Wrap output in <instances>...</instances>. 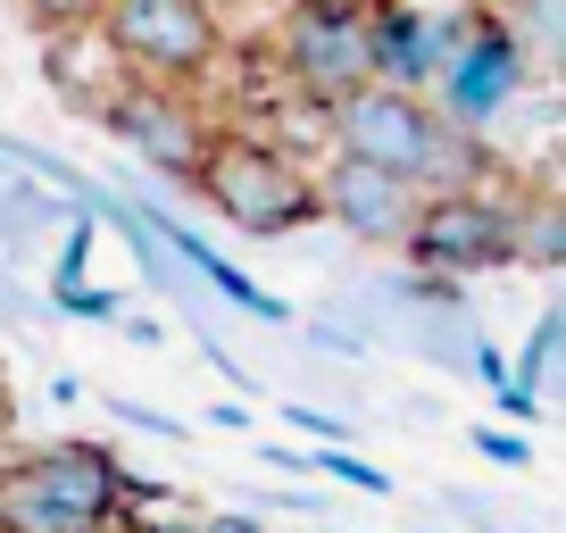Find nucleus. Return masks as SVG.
Returning a JSON list of instances; mask_svg holds the SVG:
<instances>
[{"instance_id": "obj_24", "label": "nucleus", "mask_w": 566, "mask_h": 533, "mask_svg": "<svg viewBox=\"0 0 566 533\" xmlns=\"http://www.w3.org/2000/svg\"><path fill=\"white\" fill-rule=\"evenodd\" d=\"M209 417H217V426H226V433H250V409H242V400H217Z\"/></svg>"}, {"instance_id": "obj_25", "label": "nucleus", "mask_w": 566, "mask_h": 533, "mask_svg": "<svg viewBox=\"0 0 566 533\" xmlns=\"http://www.w3.org/2000/svg\"><path fill=\"white\" fill-rule=\"evenodd\" d=\"M142 533H217L209 516H200V525H142Z\"/></svg>"}, {"instance_id": "obj_1", "label": "nucleus", "mask_w": 566, "mask_h": 533, "mask_svg": "<svg viewBox=\"0 0 566 533\" xmlns=\"http://www.w3.org/2000/svg\"><path fill=\"white\" fill-rule=\"evenodd\" d=\"M325 143L358 150V159L391 167V176H408L417 192H467V184H492V150H483V134L450 125L433 92L384 84V75L325 108Z\"/></svg>"}, {"instance_id": "obj_17", "label": "nucleus", "mask_w": 566, "mask_h": 533, "mask_svg": "<svg viewBox=\"0 0 566 533\" xmlns=\"http://www.w3.org/2000/svg\"><path fill=\"white\" fill-rule=\"evenodd\" d=\"M18 9L42 25V34H59V25H92V18L108 9V0H18Z\"/></svg>"}, {"instance_id": "obj_6", "label": "nucleus", "mask_w": 566, "mask_h": 533, "mask_svg": "<svg viewBox=\"0 0 566 533\" xmlns=\"http://www.w3.org/2000/svg\"><path fill=\"white\" fill-rule=\"evenodd\" d=\"M101 134H108L117 150H134V159L150 167V176H167V184H192V167H200V150H209L217 117L192 101V84L125 75V84L101 101Z\"/></svg>"}, {"instance_id": "obj_13", "label": "nucleus", "mask_w": 566, "mask_h": 533, "mask_svg": "<svg viewBox=\"0 0 566 533\" xmlns=\"http://www.w3.org/2000/svg\"><path fill=\"white\" fill-rule=\"evenodd\" d=\"M301 475H334V483H350V492H367V500H391V475H384V467H367L350 442H317V450H301Z\"/></svg>"}, {"instance_id": "obj_23", "label": "nucleus", "mask_w": 566, "mask_h": 533, "mask_svg": "<svg viewBox=\"0 0 566 533\" xmlns=\"http://www.w3.org/2000/svg\"><path fill=\"white\" fill-rule=\"evenodd\" d=\"M117 334H125V342H142V351H159V342H167V334H159V325H150V317H125Z\"/></svg>"}, {"instance_id": "obj_9", "label": "nucleus", "mask_w": 566, "mask_h": 533, "mask_svg": "<svg viewBox=\"0 0 566 533\" xmlns=\"http://www.w3.org/2000/svg\"><path fill=\"white\" fill-rule=\"evenodd\" d=\"M317 200H325V226L350 233L358 250H400L408 226H417V209H424L417 184L375 167V159H358V150H334V159H325Z\"/></svg>"}, {"instance_id": "obj_2", "label": "nucleus", "mask_w": 566, "mask_h": 533, "mask_svg": "<svg viewBox=\"0 0 566 533\" xmlns=\"http://www.w3.org/2000/svg\"><path fill=\"white\" fill-rule=\"evenodd\" d=\"M192 192L209 200L217 226L242 233V242H283V233H301V226L325 217L317 176L283 143L250 134V125H217L209 134V150H200V167H192Z\"/></svg>"}, {"instance_id": "obj_14", "label": "nucleus", "mask_w": 566, "mask_h": 533, "mask_svg": "<svg viewBox=\"0 0 566 533\" xmlns=\"http://www.w3.org/2000/svg\"><path fill=\"white\" fill-rule=\"evenodd\" d=\"M301 342H308V351H325V358H367L375 351V334H367V325H350L342 309H308Z\"/></svg>"}, {"instance_id": "obj_10", "label": "nucleus", "mask_w": 566, "mask_h": 533, "mask_svg": "<svg viewBox=\"0 0 566 533\" xmlns=\"http://www.w3.org/2000/svg\"><path fill=\"white\" fill-rule=\"evenodd\" d=\"M375 18V75L408 92H433L459 34L475 25V0H367Z\"/></svg>"}, {"instance_id": "obj_5", "label": "nucleus", "mask_w": 566, "mask_h": 533, "mask_svg": "<svg viewBox=\"0 0 566 533\" xmlns=\"http://www.w3.org/2000/svg\"><path fill=\"white\" fill-rule=\"evenodd\" d=\"M408 266L424 275H492V266H516V200H500L492 184H467V192H424L417 226H408Z\"/></svg>"}, {"instance_id": "obj_22", "label": "nucleus", "mask_w": 566, "mask_h": 533, "mask_svg": "<svg viewBox=\"0 0 566 533\" xmlns=\"http://www.w3.org/2000/svg\"><path fill=\"white\" fill-rule=\"evenodd\" d=\"M51 400H59V409H67V400H84V375H75V367H51Z\"/></svg>"}, {"instance_id": "obj_12", "label": "nucleus", "mask_w": 566, "mask_h": 533, "mask_svg": "<svg viewBox=\"0 0 566 533\" xmlns=\"http://www.w3.org/2000/svg\"><path fill=\"white\" fill-rule=\"evenodd\" d=\"M516 266H566V200H516Z\"/></svg>"}, {"instance_id": "obj_18", "label": "nucleus", "mask_w": 566, "mask_h": 533, "mask_svg": "<svg viewBox=\"0 0 566 533\" xmlns=\"http://www.w3.org/2000/svg\"><path fill=\"white\" fill-rule=\"evenodd\" d=\"M283 417H292V426L308 433V442H350V417H334V409H317V400H283Z\"/></svg>"}, {"instance_id": "obj_20", "label": "nucleus", "mask_w": 566, "mask_h": 533, "mask_svg": "<svg viewBox=\"0 0 566 533\" xmlns=\"http://www.w3.org/2000/svg\"><path fill=\"white\" fill-rule=\"evenodd\" d=\"M34 317H42V301L18 284V275H9V266H0V334H25Z\"/></svg>"}, {"instance_id": "obj_21", "label": "nucleus", "mask_w": 566, "mask_h": 533, "mask_svg": "<svg viewBox=\"0 0 566 533\" xmlns=\"http://www.w3.org/2000/svg\"><path fill=\"white\" fill-rule=\"evenodd\" d=\"M525 9V25L549 42V59H566V0H516Z\"/></svg>"}, {"instance_id": "obj_15", "label": "nucleus", "mask_w": 566, "mask_h": 533, "mask_svg": "<svg viewBox=\"0 0 566 533\" xmlns=\"http://www.w3.org/2000/svg\"><path fill=\"white\" fill-rule=\"evenodd\" d=\"M51 309L59 317H84V325H117V292H92V284H51Z\"/></svg>"}, {"instance_id": "obj_11", "label": "nucleus", "mask_w": 566, "mask_h": 533, "mask_svg": "<svg viewBox=\"0 0 566 533\" xmlns=\"http://www.w3.org/2000/svg\"><path fill=\"white\" fill-rule=\"evenodd\" d=\"M433 500H442L450 525H467V533H542L533 509H516V500H500V492H475V483H442Z\"/></svg>"}, {"instance_id": "obj_16", "label": "nucleus", "mask_w": 566, "mask_h": 533, "mask_svg": "<svg viewBox=\"0 0 566 533\" xmlns=\"http://www.w3.org/2000/svg\"><path fill=\"white\" fill-rule=\"evenodd\" d=\"M117 426H134V433H159V442H184V417H159V409H142V400H125V391H108L101 400Z\"/></svg>"}, {"instance_id": "obj_7", "label": "nucleus", "mask_w": 566, "mask_h": 533, "mask_svg": "<svg viewBox=\"0 0 566 533\" xmlns=\"http://www.w3.org/2000/svg\"><path fill=\"white\" fill-rule=\"evenodd\" d=\"M125 75H159V84H200L226 59L217 0H108L101 9Z\"/></svg>"}, {"instance_id": "obj_8", "label": "nucleus", "mask_w": 566, "mask_h": 533, "mask_svg": "<svg viewBox=\"0 0 566 533\" xmlns=\"http://www.w3.org/2000/svg\"><path fill=\"white\" fill-rule=\"evenodd\" d=\"M433 101H442L450 125H467V134H492V125L509 117L516 101H525V34H516L509 18H492V9H475V25L459 34L450 67L433 75Z\"/></svg>"}, {"instance_id": "obj_19", "label": "nucleus", "mask_w": 566, "mask_h": 533, "mask_svg": "<svg viewBox=\"0 0 566 533\" xmlns=\"http://www.w3.org/2000/svg\"><path fill=\"white\" fill-rule=\"evenodd\" d=\"M475 450H483L492 467H533V442H525L516 426H475Z\"/></svg>"}, {"instance_id": "obj_4", "label": "nucleus", "mask_w": 566, "mask_h": 533, "mask_svg": "<svg viewBox=\"0 0 566 533\" xmlns=\"http://www.w3.org/2000/svg\"><path fill=\"white\" fill-rule=\"evenodd\" d=\"M275 67L301 108H334L375 84V18L367 0H292L275 18Z\"/></svg>"}, {"instance_id": "obj_3", "label": "nucleus", "mask_w": 566, "mask_h": 533, "mask_svg": "<svg viewBox=\"0 0 566 533\" xmlns=\"http://www.w3.org/2000/svg\"><path fill=\"white\" fill-rule=\"evenodd\" d=\"M125 500L134 475L101 442H51L0 467V533H108Z\"/></svg>"}]
</instances>
